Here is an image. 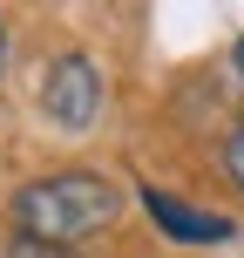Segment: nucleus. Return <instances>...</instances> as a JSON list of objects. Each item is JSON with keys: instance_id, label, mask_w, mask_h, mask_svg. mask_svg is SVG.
Masks as SVG:
<instances>
[{"instance_id": "1", "label": "nucleus", "mask_w": 244, "mask_h": 258, "mask_svg": "<svg viewBox=\"0 0 244 258\" xmlns=\"http://www.w3.org/2000/svg\"><path fill=\"white\" fill-rule=\"evenodd\" d=\"M122 211V190L95 170H54V177L21 183L14 197V231L41 238V245H82V238L109 231Z\"/></svg>"}, {"instance_id": "2", "label": "nucleus", "mask_w": 244, "mask_h": 258, "mask_svg": "<svg viewBox=\"0 0 244 258\" xmlns=\"http://www.w3.org/2000/svg\"><path fill=\"white\" fill-rule=\"evenodd\" d=\"M41 109H48V122H61L68 136L95 129L102 122V68H95L89 54H54L48 75H41Z\"/></svg>"}, {"instance_id": "3", "label": "nucleus", "mask_w": 244, "mask_h": 258, "mask_svg": "<svg viewBox=\"0 0 244 258\" xmlns=\"http://www.w3.org/2000/svg\"><path fill=\"white\" fill-rule=\"evenodd\" d=\"M142 211L156 218V231H170L177 245H231L237 238V218H224V211H197V204H183L177 190H142Z\"/></svg>"}, {"instance_id": "4", "label": "nucleus", "mask_w": 244, "mask_h": 258, "mask_svg": "<svg viewBox=\"0 0 244 258\" xmlns=\"http://www.w3.org/2000/svg\"><path fill=\"white\" fill-rule=\"evenodd\" d=\"M224 177L244 190V129H231V136H224Z\"/></svg>"}, {"instance_id": "5", "label": "nucleus", "mask_w": 244, "mask_h": 258, "mask_svg": "<svg viewBox=\"0 0 244 258\" xmlns=\"http://www.w3.org/2000/svg\"><path fill=\"white\" fill-rule=\"evenodd\" d=\"M7 258H68V245H41V238H14Z\"/></svg>"}, {"instance_id": "6", "label": "nucleus", "mask_w": 244, "mask_h": 258, "mask_svg": "<svg viewBox=\"0 0 244 258\" xmlns=\"http://www.w3.org/2000/svg\"><path fill=\"white\" fill-rule=\"evenodd\" d=\"M231 68H237V82H244V34H237V48H231Z\"/></svg>"}, {"instance_id": "7", "label": "nucleus", "mask_w": 244, "mask_h": 258, "mask_svg": "<svg viewBox=\"0 0 244 258\" xmlns=\"http://www.w3.org/2000/svg\"><path fill=\"white\" fill-rule=\"evenodd\" d=\"M0 68H7V27H0Z\"/></svg>"}]
</instances>
